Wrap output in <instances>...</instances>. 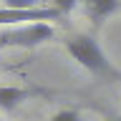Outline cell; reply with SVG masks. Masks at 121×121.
<instances>
[{"instance_id": "1", "label": "cell", "mask_w": 121, "mask_h": 121, "mask_svg": "<svg viewBox=\"0 0 121 121\" xmlns=\"http://www.w3.org/2000/svg\"><path fill=\"white\" fill-rule=\"evenodd\" d=\"M66 53L96 78H104V81L119 78V71L113 68V63L108 60V56L104 53V48L98 45V40L93 35H86V33L71 35L66 40Z\"/></svg>"}, {"instance_id": "2", "label": "cell", "mask_w": 121, "mask_h": 121, "mask_svg": "<svg viewBox=\"0 0 121 121\" xmlns=\"http://www.w3.org/2000/svg\"><path fill=\"white\" fill-rule=\"evenodd\" d=\"M56 35L51 23H28L0 30V48H38Z\"/></svg>"}, {"instance_id": "3", "label": "cell", "mask_w": 121, "mask_h": 121, "mask_svg": "<svg viewBox=\"0 0 121 121\" xmlns=\"http://www.w3.org/2000/svg\"><path fill=\"white\" fill-rule=\"evenodd\" d=\"M60 13L56 8H35V10H15V8H0V25L15 28V25H28V23H51L58 20Z\"/></svg>"}, {"instance_id": "4", "label": "cell", "mask_w": 121, "mask_h": 121, "mask_svg": "<svg viewBox=\"0 0 121 121\" xmlns=\"http://www.w3.org/2000/svg\"><path fill=\"white\" fill-rule=\"evenodd\" d=\"M83 8L93 23H101L121 8V0H83Z\"/></svg>"}, {"instance_id": "5", "label": "cell", "mask_w": 121, "mask_h": 121, "mask_svg": "<svg viewBox=\"0 0 121 121\" xmlns=\"http://www.w3.org/2000/svg\"><path fill=\"white\" fill-rule=\"evenodd\" d=\"M35 91H28L23 86H0V108L3 111H13L15 106H20L23 101H28Z\"/></svg>"}, {"instance_id": "6", "label": "cell", "mask_w": 121, "mask_h": 121, "mask_svg": "<svg viewBox=\"0 0 121 121\" xmlns=\"http://www.w3.org/2000/svg\"><path fill=\"white\" fill-rule=\"evenodd\" d=\"M5 8H15V10H35V8H43L40 0H3Z\"/></svg>"}, {"instance_id": "7", "label": "cell", "mask_w": 121, "mask_h": 121, "mask_svg": "<svg viewBox=\"0 0 121 121\" xmlns=\"http://www.w3.org/2000/svg\"><path fill=\"white\" fill-rule=\"evenodd\" d=\"M51 3H53L51 8H56L60 15H68V13H73L76 8H78V3H81V0H51Z\"/></svg>"}, {"instance_id": "8", "label": "cell", "mask_w": 121, "mask_h": 121, "mask_svg": "<svg viewBox=\"0 0 121 121\" xmlns=\"http://www.w3.org/2000/svg\"><path fill=\"white\" fill-rule=\"evenodd\" d=\"M51 121H83V116H81L78 111H73V108H63V111L53 113Z\"/></svg>"}, {"instance_id": "9", "label": "cell", "mask_w": 121, "mask_h": 121, "mask_svg": "<svg viewBox=\"0 0 121 121\" xmlns=\"http://www.w3.org/2000/svg\"><path fill=\"white\" fill-rule=\"evenodd\" d=\"M111 121H121V119H111Z\"/></svg>"}]
</instances>
